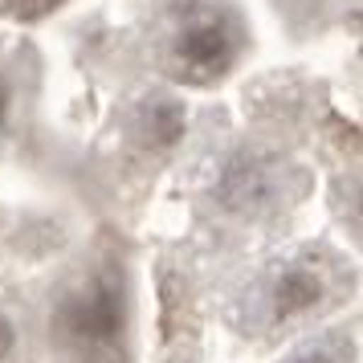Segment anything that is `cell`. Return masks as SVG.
Returning a JSON list of instances; mask_svg holds the SVG:
<instances>
[{
  "mask_svg": "<svg viewBox=\"0 0 363 363\" xmlns=\"http://www.w3.org/2000/svg\"><path fill=\"white\" fill-rule=\"evenodd\" d=\"M66 0H9V9L21 13V17H41V13H50V9H62Z\"/></svg>",
  "mask_w": 363,
  "mask_h": 363,
  "instance_id": "52a82bcc",
  "label": "cell"
},
{
  "mask_svg": "<svg viewBox=\"0 0 363 363\" xmlns=\"http://www.w3.org/2000/svg\"><path fill=\"white\" fill-rule=\"evenodd\" d=\"M17 347H21V323H17V314L0 302V363L13 359Z\"/></svg>",
  "mask_w": 363,
  "mask_h": 363,
  "instance_id": "8992f818",
  "label": "cell"
},
{
  "mask_svg": "<svg viewBox=\"0 0 363 363\" xmlns=\"http://www.w3.org/2000/svg\"><path fill=\"white\" fill-rule=\"evenodd\" d=\"M17 111H21V82L13 74V66H0V135L13 131Z\"/></svg>",
  "mask_w": 363,
  "mask_h": 363,
  "instance_id": "277c9868",
  "label": "cell"
},
{
  "mask_svg": "<svg viewBox=\"0 0 363 363\" xmlns=\"http://www.w3.org/2000/svg\"><path fill=\"white\" fill-rule=\"evenodd\" d=\"M298 4H323V0H298Z\"/></svg>",
  "mask_w": 363,
  "mask_h": 363,
  "instance_id": "ba28073f",
  "label": "cell"
},
{
  "mask_svg": "<svg viewBox=\"0 0 363 363\" xmlns=\"http://www.w3.org/2000/svg\"><path fill=\"white\" fill-rule=\"evenodd\" d=\"M335 262L327 253L281 257L253 286V318H262V327L269 330L298 327L335 306Z\"/></svg>",
  "mask_w": 363,
  "mask_h": 363,
  "instance_id": "3957f363",
  "label": "cell"
},
{
  "mask_svg": "<svg viewBox=\"0 0 363 363\" xmlns=\"http://www.w3.org/2000/svg\"><path fill=\"white\" fill-rule=\"evenodd\" d=\"M245 53V25L225 0H192L167 29V66L184 82L208 86Z\"/></svg>",
  "mask_w": 363,
  "mask_h": 363,
  "instance_id": "7a4b0ae2",
  "label": "cell"
},
{
  "mask_svg": "<svg viewBox=\"0 0 363 363\" xmlns=\"http://www.w3.org/2000/svg\"><path fill=\"white\" fill-rule=\"evenodd\" d=\"M281 363H347V359L330 339H306V343H298Z\"/></svg>",
  "mask_w": 363,
  "mask_h": 363,
  "instance_id": "5b68a950",
  "label": "cell"
},
{
  "mask_svg": "<svg viewBox=\"0 0 363 363\" xmlns=\"http://www.w3.org/2000/svg\"><path fill=\"white\" fill-rule=\"evenodd\" d=\"M50 339L62 363H127L131 286L123 262H90L57 290Z\"/></svg>",
  "mask_w": 363,
  "mask_h": 363,
  "instance_id": "6da1fadb",
  "label": "cell"
}]
</instances>
